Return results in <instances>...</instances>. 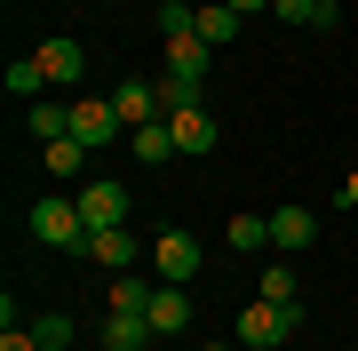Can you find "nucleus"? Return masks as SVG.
I'll return each mask as SVG.
<instances>
[{"label": "nucleus", "mask_w": 358, "mask_h": 351, "mask_svg": "<svg viewBox=\"0 0 358 351\" xmlns=\"http://www.w3.org/2000/svg\"><path fill=\"white\" fill-rule=\"evenodd\" d=\"M239 25H247V16L231 8V0H199V40H207V48H231Z\"/></svg>", "instance_id": "nucleus-13"}, {"label": "nucleus", "mask_w": 358, "mask_h": 351, "mask_svg": "<svg viewBox=\"0 0 358 351\" xmlns=\"http://www.w3.org/2000/svg\"><path fill=\"white\" fill-rule=\"evenodd\" d=\"M167 72L207 80V40H199V32H176V40H167Z\"/></svg>", "instance_id": "nucleus-18"}, {"label": "nucleus", "mask_w": 358, "mask_h": 351, "mask_svg": "<svg viewBox=\"0 0 358 351\" xmlns=\"http://www.w3.org/2000/svg\"><path fill=\"white\" fill-rule=\"evenodd\" d=\"M223 240L239 247V256H263V247H271V216H255V208H239V216L223 223Z\"/></svg>", "instance_id": "nucleus-15"}, {"label": "nucleus", "mask_w": 358, "mask_h": 351, "mask_svg": "<svg viewBox=\"0 0 358 351\" xmlns=\"http://www.w3.org/2000/svg\"><path fill=\"white\" fill-rule=\"evenodd\" d=\"M199 263H207V247H199L192 232H176V223H167V232H152V272H159V280L192 287V280H199Z\"/></svg>", "instance_id": "nucleus-3"}, {"label": "nucleus", "mask_w": 358, "mask_h": 351, "mask_svg": "<svg viewBox=\"0 0 358 351\" xmlns=\"http://www.w3.org/2000/svg\"><path fill=\"white\" fill-rule=\"evenodd\" d=\"M72 136L88 144V152H103V144H120V136H128V120H120L112 96H80V104H72Z\"/></svg>", "instance_id": "nucleus-4"}, {"label": "nucleus", "mask_w": 358, "mask_h": 351, "mask_svg": "<svg viewBox=\"0 0 358 351\" xmlns=\"http://www.w3.org/2000/svg\"><path fill=\"white\" fill-rule=\"evenodd\" d=\"M0 351H40V336H32V327H8V336H0Z\"/></svg>", "instance_id": "nucleus-24"}, {"label": "nucleus", "mask_w": 358, "mask_h": 351, "mask_svg": "<svg viewBox=\"0 0 358 351\" xmlns=\"http://www.w3.org/2000/svg\"><path fill=\"white\" fill-rule=\"evenodd\" d=\"M32 336H40V351H64V343H72V319H64V312H40Z\"/></svg>", "instance_id": "nucleus-23"}, {"label": "nucleus", "mask_w": 358, "mask_h": 351, "mask_svg": "<svg viewBox=\"0 0 358 351\" xmlns=\"http://www.w3.org/2000/svg\"><path fill=\"white\" fill-rule=\"evenodd\" d=\"M255 296H271V303H303V280H294V263H263V287Z\"/></svg>", "instance_id": "nucleus-20"}, {"label": "nucleus", "mask_w": 358, "mask_h": 351, "mask_svg": "<svg viewBox=\"0 0 358 351\" xmlns=\"http://www.w3.org/2000/svg\"><path fill=\"white\" fill-rule=\"evenodd\" d=\"M88 256L103 263V272H136V263H143V232H136V223H112V232H88Z\"/></svg>", "instance_id": "nucleus-7"}, {"label": "nucleus", "mask_w": 358, "mask_h": 351, "mask_svg": "<svg viewBox=\"0 0 358 351\" xmlns=\"http://www.w3.org/2000/svg\"><path fill=\"white\" fill-rule=\"evenodd\" d=\"M143 319H152V336H183V327H192V287L152 280V303H143Z\"/></svg>", "instance_id": "nucleus-6"}, {"label": "nucleus", "mask_w": 358, "mask_h": 351, "mask_svg": "<svg viewBox=\"0 0 358 351\" xmlns=\"http://www.w3.org/2000/svg\"><path fill=\"white\" fill-rule=\"evenodd\" d=\"M80 160H88V144H80V136H56V144H40V168H48V176H80Z\"/></svg>", "instance_id": "nucleus-19"}, {"label": "nucleus", "mask_w": 358, "mask_h": 351, "mask_svg": "<svg viewBox=\"0 0 358 351\" xmlns=\"http://www.w3.org/2000/svg\"><path fill=\"white\" fill-rule=\"evenodd\" d=\"M167 128H176V152H192V160H207V152H215V136H223L207 104H199V112H167Z\"/></svg>", "instance_id": "nucleus-10"}, {"label": "nucleus", "mask_w": 358, "mask_h": 351, "mask_svg": "<svg viewBox=\"0 0 358 351\" xmlns=\"http://www.w3.org/2000/svg\"><path fill=\"white\" fill-rule=\"evenodd\" d=\"M143 303H152V287L136 272H112V312H143Z\"/></svg>", "instance_id": "nucleus-21"}, {"label": "nucleus", "mask_w": 358, "mask_h": 351, "mask_svg": "<svg viewBox=\"0 0 358 351\" xmlns=\"http://www.w3.org/2000/svg\"><path fill=\"white\" fill-rule=\"evenodd\" d=\"M319 8H327V16H334V8H343V0H319Z\"/></svg>", "instance_id": "nucleus-28"}, {"label": "nucleus", "mask_w": 358, "mask_h": 351, "mask_svg": "<svg viewBox=\"0 0 358 351\" xmlns=\"http://www.w3.org/2000/svg\"><path fill=\"white\" fill-rule=\"evenodd\" d=\"M128 152L143 160V168H167V160H183V152H176V128H167V120H143V128H128Z\"/></svg>", "instance_id": "nucleus-11"}, {"label": "nucleus", "mask_w": 358, "mask_h": 351, "mask_svg": "<svg viewBox=\"0 0 358 351\" xmlns=\"http://www.w3.org/2000/svg\"><path fill=\"white\" fill-rule=\"evenodd\" d=\"M103 8H112V0H103Z\"/></svg>", "instance_id": "nucleus-29"}, {"label": "nucleus", "mask_w": 358, "mask_h": 351, "mask_svg": "<svg viewBox=\"0 0 358 351\" xmlns=\"http://www.w3.org/2000/svg\"><path fill=\"white\" fill-rule=\"evenodd\" d=\"M0 80H8L16 104H40V96H48V64H40V56H8V72H0Z\"/></svg>", "instance_id": "nucleus-14"}, {"label": "nucleus", "mask_w": 358, "mask_h": 351, "mask_svg": "<svg viewBox=\"0 0 358 351\" xmlns=\"http://www.w3.org/2000/svg\"><path fill=\"white\" fill-rule=\"evenodd\" d=\"M24 223H32V240H40V247H88V223H80V200H64V192H40Z\"/></svg>", "instance_id": "nucleus-1"}, {"label": "nucleus", "mask_w": 358, "mask_h": 351, "mask_svg": "<svg viewBox=\"0 0 358 351\" xmlns=\"http://www.w3.org/2000/svg\"><path fill=\"white\" fill-rule=\"evenodd\" d=\"M80 223L88 232H112V223H128V184H80Z\"/></svg>", "instance_id": "nucleus-5"}, {"label": "nucleus", "mask_w": 358, "mask_h": 351, "mask_svg": "<svg viewBox=\"0 0 358 351\" xmlns=\"http://www.w3.org/2000/svg\"><path fill=\"white\" fill-rule=\"evenodd\" d=\"M271 16H279V25H334L319 0H271Z\"/></svg>", "instance_id": "nucleus-22"}, {"label": "nucleus", "mask_w": 358, "mask_h": 351, "mask_svg": "<svg viewBox=\"0 0 358 351\" xmlns=\"http://www.w3.org/2000/svg\"><path fill=\"white\" fill-rule=\"evenodd\" d=\"M152 88H159V112H199V104H207V88H199V80H183V72H159Z\"/></svg>", "instance_id": "nucleus-17"}, {"label": "nucleus", "mask_w": 358, "mask_h": 351, "mask_svg": "<svg viewBox=\"0 0 358 351\" xmlns=\"http://www.w3.org/2000/svg\"><path fill=\"white\" fill-rule=\"evenodd\" d=\"M143 343H152V319L143 312H112L103 319V351H143Z\"/></svg>", "instance_id": "nucleus-16"}, {"label": "nucleus", "mask_w": 358, "mask_h": 351, "mask_svg": "<svg viewBox=\"0 0 358 351\" xmlns=\"http://www.w3.org/2000/svg\"><path fill=\"white\" fill-rule=\"evenodd\" d=\"M294 319H303L294 303H271V296H255V303L239 312V343H247V351H279V343L294 336Z\"/></svg>", "instance_id": "nucleus-2"}, {"label": "nucleus", "mask_w": 358, "mask_h": 351, "mask_svg": "<svg viewBox=\"0 0 358 351\" xmlns=\"http://www.w3.org/2000/svg\"><path fill=\"white\" fill-rule=\"evenodd\" d=\"M159 8H199V0H159Z\"/></svg>", "instance_id": "nucleus-27"}, {"label": "nucleus", "mask_w": 358, "mask_h": 351, "mask_svg": "<svg viewBox=\"0 0 358 351\" xmlns=\"http://www.w3.org/2000/svg\"><path fill=\"white\" fill-rule=\"evenodd\" d=\"M40 64H48V88H80V80H88V48H80V40H40Z\"/></svg>", "instance_id": "nucleus-8"}, {"label": "nucleus", "mask_w": 358, "mask_h": 351, "mask_svg": "<svg viewBox=\"0 0 358 351\" xmlns=\"http://www.w3.org/2000/svg\"><path fill=\"white\" fill-rule=\"evenodd\" d=\"M231 8H239V16H263V8H271V0H231Z\"/></svg>", "instance_id": "nucleus-26"}, {"label": "nucleus", "mask_w": 358, "mask_h": 351, "mask_svg": "<svg viewBox=\"0 0 358 351\" xmlns=\"http://www.w3.org/2000/svg\"><path fill=\"white\" fill-rule=\"evenodd\" d=\"M343 208H358V168H350V176H343Z\"/></svg>", "instance_id": "nucleus-25"}, {"label": "nucleus", "mask_w": 358, "mask_h": 351, "mask_svg": "<svg viewBox=\"0 0 358 351\" xmlns=\"http://www.w3.org/2000/svg\"><path fill=\"white\" fill-rule=\"evenodd\" d=\"M112 104H120V120H128V128H143V120H167L152 80H120V88H112Z\"/></svg>", "instance_id": "nucleus-12"}, {"label": "nucleus", "mask_w": 358, "mask_h": 351, "mask_svg": "<svg viewBox=\"0 0 358 351\" xmlns=\"http://www.w3.org/2000/svg\"><path fill=\"white\" fill-rule=\"evenodd\" d=\"M310 240H319V216H310L303 200L271 208V247H279V256H294V247H310Z\"/></svg>", "instance_id": "nucleus-9"}]
</instances>
